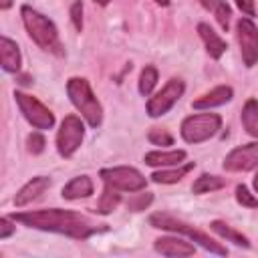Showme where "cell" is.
Masks as SVG:
<instances>
[{"label":"cell","instance_id":"6da1fadb","mask_svg":"<svg viewBox=\"0 0 258 258\" xmlns=\"http://www.w3.org/2000/svg\"><path fill=\"white\" fill-rule=\"evenodd\" d=\"M14 222H20L28 228L42 230V232H54L62 234L75 240H87L93 234L107 232L109 228L105 224H97L91 218L73 212V210H60V208H48V210H30V212H18L10 216Z\"/></svg>","mask_w":258,"mask_h":258},{"label":"cell","instance_id":"7a4b0ae2","mask_svg":"<svg viewBox=\"0 0 258 258\" xmlns=\"http://www.w3.org/2000/svg\"><path fill=\"white\" fill-rule=\"evenodd\" d=\"M20 16H22V24L28 32V36L46 52H52L56 56L64 54V48L60 44L58 38V30L54 26V22L50 18H46L44 14H40L38 10L30 8V6H22L20 8Z\"/></svg>","mask_w":258,"mask_h":258},{"label":"cell","instance_id":"3957f363","mask_svg":"<svg viewBox=\"0 0 258 258\" xmlns=\"http://www.w3.org/2000/svg\"><path fill=\"white\" fill-rule=\"evenodd\" d=\"M149 224H151L153 228H159V230H169V232H175V234H183V236H187L191 242H198L202 248H206V250L212 252V254H218V256H226V254H228V250H226L220 242H216L214 238H210V236L204 234L202 230L194 228L191 224H187V222H183V220H179V218H175V216H171V214H165V212L151 214V216H149Z\"/></svg>","mask_w":258,"mask_h":258},{"label":"cell","instance_id":"277c9868","mask_svg":"<svg viewBox=\"0 0 258 258\" xmlns=\"http://www.w3.org/2000/svg\"><path fill=\"white\" fill-rule=\"evenodd\" d=\"M67 95H69L71 103L75 105V109L83 115V119L93 129H97L101 125V121H103V107H101L99 99L95 97L89 81L87 79H81V77L69 79V83H67Z\"/></svg>","mask_w":258,"mask_h":258},{"label":"cell","instance_id":"5b68a950","mask_svg":"<svg viewBox=\"0 0 258 258\" xmlns=\"http://www.w3.org/2000/svg\"><path fill=\"white\" fill-rule=\"evenodd\" d=\"M220 127H222V117L216 113L189 115L181 121V137L187 143H202L214 137Z\"/></svg>","mask_w":258,"mask_h":258},{"label":"cell","instance_id":"8992f818","mask_svg":"<svg viewBox=\"0 0 258 258\" xmlns=\"http://www.w3.org/2000/svg\"><path fill=\"white\" fill-rule=\"evenodd\" d=\"M101 179L103 185H111L117 191H141L147 185V179L141 175V171H137L135 167H127V165H117V167H105L101 169Z\"/></svg>","mask_w":258,"mask_h":258},{"label":"cell","instance_id":"52a82bcc","mask_svg":"<svg viewBox=\"0 0 258 258\" xmlns=\"http://www.w3.org/2000/svg\"><path fill=\"white\" fill-rule=\"evenodd\" d=\"M85 137V125L81 121V117L77 115H67L60 123V129L56 133V151L60 157L69 159L73 157V153L81 147Z\"/></svg>","mask_w":258,"mask_h":258},{"label":"cell","instance_id":"ba28073f","mask_svg":"<svg viewBox=\"0 0 258 258\" xmlns=\"http://www.w3.org/2000/svg\"><path fill=\"white\" fill-rule=\"evenodd\" d=\"M16 105L20 109V113L24 115V119L34 127V129H52L54 125V115L50 113V109H46L38 99H34L28 93L16 91L14 93Z\"/></svg>","mask_w":258,"mask_h":258},{"label":"cell","instance_id":"9c48e42d","mask_svg":"<svg viewBox=\"0 0 258 258\" xmlns=\"http://www.w3.org/2000/svg\"><path fill=\"white\" fill-rule=\"evenodd\" d=\"M183 89H185V85H183L181 79H169L165 83V87L147 101V115L149 117L165 115L179 101V97L183 95Z\"/></svg>","mask_w":258,"mask_h":258},{"label":"cell","instance_id":"30bf717a","mask_svg":"<svg viewBox=\"0 0 258 258\" xmlns=\"http://www.w3.org/2000/svg\"><path fill=\"white\" fill-rule=\"evenodd\" d=\"M236 38L240 44L242 60L248 69L258 62V28L250 18H240L236 24Z\"/></svg>","mask_w":258,"mask_h":258},{"label":"cell","instance_id":"8fae6325","mask_svg":"<svg viewBox=\"0 0 258 258\" xmlns=\"http://www.w3.org/2000/svg\"><path fill=\"white\" fill-rule=\"evenodd\" d=\"M258 167V143H246L232 149L224 159L226 171H250Z\"/></svg>","mask_w":258,"mask_h":258},{"label":"cell","instance_id":"7c38bea8","mask_svg":"<svg viewBox=\"0 0 258 258\" xmlns=\"http://www.w3.org/2000/svg\"><path fill=\"white\" fill-rule=\"evenodd\" d=\"M48 187H50V179H48L46 175H36V177H32L30 181H26V183L16 191V196H14V206H16V208H22V206H26V204L38 200Z\"/></svg>","mask_w":258,"mask_h":258},{"label":"cell","instance_id":"4fadbf2b","mask_svg":"<svg viewBox=\"0 0 258 258\" xmlns=\"http://www.w3.org/2000/svg\"><path fill=\"white\" fill-rule=\"evenodd\" d=\"M155 252H159L161 256H194L196 248L194 244L177 238V236H163V238H157L155 244H153Z\"/></svg>","mask_w":258,"mask_h":258},{"label":"cell","instance_id":"5bb4252c","mask_svg":"<svg viewBox=\"0 0 258 258\" xmlns=\"http://www.w3.org/2000/svg\"><path fill=\"white\" fill-rule=\"evenodd\" d=\"M198 34H200V38L204 40V44H206V50H208V54L214 58V60H218L226 50H228V44H226V40L210 26V24H206V22H200L198 24Z\"/></svg>","mask_w":258,"mask_h":258},{"label":"cell","instance_id":"9a60e30c","mask_svg":"<svg viewBox=\"0 0 258 258\" xmlns=\"http://www.w3.org/2000/svg\"><path fill=\"white\" fill-rule=\"evenodd\" d=\"M0 62H2V69L6 73H18L20 71V64H22L20 48L8 36H2L0 38Z\"/></svg>","mask_w":258,"mask_h":258},{"label":"cell","instance_id":"2e32d148","mask_svg":"<svg viewBox=\"0 0 258 258\" xmlns=\"http://www.w3.org/2000/svg\"><path fill=\"white\" fill-rule=\"evenodd\" d=\"M232 95H234L232 87L220 85V87H216V89L204 93L202 97H198V99L191 103V107H194V109H212V107H220V105H226V103L232 99Z\"/></svg>","mask_w":258,"mask_h":258},{"label":"cell","instance_id":"e0dca14e","mask_svg":"<svg viewBox=\"0 0 258 258\" xmlns=\"http://www.w3.org/2000/svg\"><path fill=\"white\" fill-rule=\"evenodd\" d=\"M185 159V151L183 149H171V151H149L145 153V163L151 167H175L181 165Z\"/></svg>","mask_w":258,"mask_h":258},{"label":"cell","instance_id":"ac0fdd59","mask_svg":"<svg viewBox=\"0 0 258 258\" xmlns=\"http://www.w3.org/2000/svg\"><path fill=\"white\" fill-rule=\"evenodd\" d=\"M93 194V181L89 175H77L73 177L60 191V196L64 200H81V198H89Z\"/></svg>","mask_w":258,"mask_h":258},{"label":"cell","instance_id":"d6986e66","mask_svg":"<svg viewBox=\"0 0 258 258\" xmlns=\"http://www.w3.org/2000/svg\"><path fill=\"white\" fill-rule=\"evenodd\" d=\"M210 230H212V232H216L220 238H226L228 242H234L236 246L250 248V240H248L242 232L234 230L232 226H228V224H226V222H222V220H214V222L210 224Z\"/></svg>","mask_w":258,"mask_h":258},{"label":"cell","instance_id":"ffe728a7","mask_svg":"<svg viewBox=\"0 0 258 258\" xmlns=\"http://www.w3.org/2000/svg\"><path fill=\"white\" fill-rule=\"evenodd\" d=\"M196 167V163H185V165H175L173 169H161L151 173V179L155 183H177L181 177H185V173H189Z\"/></svg>","mask_w":258,"mask_h":258},{"label":"cell","instance_id":"44dd1931","mask_svg":"<svg viewBox=\"0 0 258 258\" xmlns=\"http://www.w3.org/2000/svg\"><path fill=\"white\" fill-rule=\"evenodd\" d=\"M242 125L248 135L258 139V101L248 99L242 107Z\"/></svg>","mask_w":258,"mask_h":258},{"label":"cell","instance_id":"7402d4cb","mask_svg":"<svg viewBox=\"0 0 258 258\" xmlns=\"http://www.w3.org/2000/svg\"><path fill=\"white\" fill-rule=\"evenodd\" d=\"M224 185H226V179H224V177L210 175V173H202V175L191 183V191H194V194H210V191L222 189Z\"/></svg>","mask_w":258,"mask_h":258},{"label":"cell","instance_id":"603a6c76","mask_svg":"<svg viewBox=\"0 0 258 258\" xmlns=\"http://www.w3.org/2000/svg\"><path fill=\"white\" fill-rule=\"evenodd\" d=\"M119 202H121V194H119L117 189H113L111 185H105L95 212H99V214H103V216H105V214H111V212L119 206Z\"/></svg>","mask_w":258,"mask_h":258},{"label":"cell","instance_id":"cb8c5ba5","mask_svg":"<svg viewBox=\"0 0 258 258\" xmlns=\"http://www.w3.org/2000/svg\"><path fill=\"white\" fill-rule=\"evenodd\" d=\"M155 83H157V69L151 67V64H147V67L141 71V75H139V93H141L143 97L151 95Z\"/></svg>","mask_w":258,"mask_h":258},{"label":"cell","instance_id":"d4e9b609","mask_svg":"<svg viewBox=\"0 0 258 258\" xmlns=\"http://www.w3.org/2000/svg\"><path fill=\"white\" fill-rule=\"evenodd\" d=\"M214 16H216V20H218L220 28H222L224 32H228V28H230L232 8L228 6V2H226V0H220V4H218V6H216V10H214Z\"/></svg>","mask_w":258,"mask_h":258},{"label":"cell","instance_id":"484cf974","mask_svg":"<svg viewBox=\"0 0 258 258\" xmlns=\"http://www.w3.org/2000/svg\"><path fill=\"white\" fill-rule=\"evenodd\" d=\"M236 202L240 206H244V208H258V198L244 183L236 185Z\"/></svg>","mask_w":258,"mask_h":258},{"label":"cell","instance_id":"4316f807","mask_svg":"<svg viewBox=\"0 0 258 258\" xmlns=\"http://www.w3.org/2000/svg\"><path fill=\"white\" fill-rule=\"evenodd\" d=\"M147 139H149V143H153V145H161V147H165V145H173V137H171L165 129H159V127H153V129L147 133Z\"/></svg>","mask_w":258,"mask_h":258},{"label":"cell","instance_id":"83f0119b","mask_svg":"<svg viewBox=\"0 0 258 258\" xmlns=\"http://www.w3.org/2000/svg\"><path fill=\"white\" fill-rule=\"evenodd\" d=\"M44 145H46V139L40 135V133H30L26 137V149L32 153V155H38L44 151Z\"/></svg>","mask_w":258,"mask_h":258},{"label":"cell","instance_id":"f1b7e54d","mask_svg":"<svg viewBox=\"0 0 258 258\" xmlns=\"http://www.w3.org/2000/svg\"><path fill=\"white\" fill-rule=\"evenodd\" d=\"M149 202H151V194H135V198H131L129 202H127V206H129V210H133V212H139V210H145V206H149Z\"/></svg>","mask_w":258,"mask_h":258},{"label":"cell","instance_id":"f546056e","mask_svg":"<svg viewBox=\"0 0 258 258\" xmlns=\"http://www.w3.org/2000/svg\"><path fill=\"white\" fill-rule=\"evenodd\" d=\"M71 20H73L75 28L81 32L83 30V2L81 0L73 2V6H71Z\"/></svg>","mask_w":258,"mask_h":258},{"label":"cell","instance_id":"4dcf8cb0","mask_svg":"<svg viewBox=\"0 0 258 258\" xmlns=\"http://www.w3.org/2000/svg\"><path fill=\"white\" fill-rule=\"evenodd\" d=\"M12 222H14V220H12V218H8V216H2V218H0V240H6L8 236H12V234H14L16 226H14Z\"/></svg>","mask_w":258,"mask_h":258},{"label":"cell","instance_id":"1f68e13d","mask_svg":"<svg viewBox=\"0 0 258 258\" xmlns=\"http://www.w3.org/2000/svg\"><path fill=\"white\" fill-rule=\"evenodd\" d=\"M236 6L240 8L242 14L246 16H254L256 14V8H254V0H236Z\"/></svg>","mask_w":258,"mask_h":258},{"label":"cell","instance_id":"d6a6232c","mask_svg":"<svg viewBox=\"0 0 258 258\" xmlns=\"http://www.w3.org/2000/svg\"><path fill=\"white\" fill-rule=\"evenodd\" d=\"M198 2H200L206 10H212V12H214V10H216V6L220 4V0H198Z\"/></svg>","mask_w":258,"mask_h":258},{"label":"cell","instance_id":"836d02e7","mask_svg":"<svg viewBox=\"0 0 258 258\" xmlns=\"http://www.w3.org/2000/svg\"><path fill=\"white\" fill-rule=\"evenodd\" d=\"M10 6H12V0H0V8L2 10H8Z\"/></svg>","mask_w":258,"mask_h":258},{"label":"cell","instance_id":"e575fe53","mask_svg":"<svg viewBox=\"0 0 258 258\" xmlns=\"http://www.w3.org/2000/svg\"><path fill=\"white\" fill-rule=\"evenodd\" d=\"M93 2H95V4H99V6H107L111 0H93Z\"/></svg>","mask_w":258,"mask_h":258},{"label":"cell","instance_id":"d590c367","mask_svg":"<svg viewBox=\"0 0 258 258\" xmlns=\"http://www.w3.org/2000/svg\"><path fill=\"white\" fill-rule=\"evenodd\" d=\"M155 4H159V6H169V0H153Z\"/></svg>","mask_w":258,"mask_h":258},{"label":"cell","instance_id":"8d00e7d4","mask_svg":"<svg viewBox=\"0 0 258 258\" xmlns=\"http://www.w3.org/2000/svg\"><path fill=\"white\" fill-rule=\"evenodd\" d=\"M254 189H256V194H258V173L254 175Z\"/></svg>","mask_w":258,"mask_h":258}]
</instances>
